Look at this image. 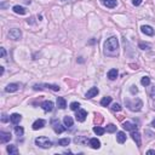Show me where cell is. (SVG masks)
I'll use <instances>...</instances> for the list:
<instances>
[{"instance_id": "29", "label": "cell", "mask_w": 155, "mask_h": 155, "mask_svg": "<svg viewBox=\"0 0 155 155\" xmlns=\"http://www.w3.org/2000/svg\"><path fill=\"white\" fill-rule=\"evenodd\" d=\"M105 131L109 132V133H113V132L116 131V126L114 125V124H109L107 126V128H105Z\"/></svg>"}, {"instance_id": "21", "label": "cell", "mask_w": 155, "mask_h": 155, "mask_svg": "<svg viewBox=\"0 0 155 155\" xmlns=\"http://www.w3.org/2000/svg\"><path fill=\"white\" fill-rule=\"evenodd\" d=\"M118 75H119V73H118L116 69H110L108 72V79L109 80H115L118 78Z\"/></svg>"}, {"instance_id": "16", "label": "cell", "mask_w": 155, "mask_h": 155, "mask_svg": "<svg viewBox=\"0 0 155 155\" xmlns=\"http://www.w3.org/2000/svg\"><path fill=\"white\" fill-rule=\"evenodd\" d=\"M18 88H20V85H18V84H9L7 86L5 87V91L6 92H16Z\"/></svg>"}, {"instance_id": "9", "label": "cell", "mask_w": 155, "mask_h": 155, "mask_svg": "<svg viewBox=\"0 0 155 155\" xmlns=\"http://www.w3.org/2000/svg\"><path fill=\"white\" fill-rule=\"evenodd\" d=\"M88 145L92 148V149H100L101 148V142L100 139L97 138H91L88 141Z\"/></svg>"}, {"instance_id": "15", "label": "cell", "mask_w": 155, "mask_h": 155, "mask_svg": "<svg viewBox=\"0 0 155 155\" xmlns=\"http://www.w3.org/2000/svg\"><path fill=\"white\" fill-rule=\"evenodd\" d=\"M44 126H45V120L38 119L36 121H34V124H33V130H39V128H43Z\"/></svg>"}, {"instance_id": "25", "label": "cell", "mask_w": 155, "mask_h": 155, "mask_svg": "<svg viewBox=\"0 0 155 155\" xmlns=\"http://www.w3.org/2000/svg\"><path fill=\"white\" fill-rule=\"evenodd\" d=\"M93 132H95L97 136H103L104 135V132H105V128H103V127H101V126H95L93 127Z\"/></svg>"}, {"instance_id": "42", "label": "cell", "mask_w": 155, "mask_h": 155, "mask_svg": "<svg viewBox=\"0 0 155 155\" xmlns=\"http://www.w3.org/2000/svg\"><path fill=\"white\" fill-rule=\"evenodd\" d=\"M147 154H148V155H154V154H155V150H148Z\"/></svg>"}, {"instance_id": "19", "label": "cell", "mask_w": 155, "mask_h": 155, "mask_svg": "<svg viewBox=\"0 0 155 155\" xmlns=\"http://www.w3.org/2000/svg\"><path fill=\"white\" fill-rule=\"evenodd\" d=\"M13 12H15V13H18V15H26V13H27V10L24 7H22V6H20V5H15V6H13Z\"/></svg>"}, {"instance_id": "35", "label": "cell", "mask_w": 155, "mask_h": 155, "mask_svg": "<svg viewBox=\"0 0 155 155\" xmlns=\"http://www.w3.org/2000/svg\"><path fill=\"white\" fill-rule=\"evenodd\" d=\"M111 110H113V111H120V110H121V107H120V104L114 103V104H113V107H111Z\"/></svg>"}, {"instance_id": "33", "label": "cell", "mask_w": 155, "mask_h": 155, "mask_svg": "<svg viewBox=\"0 0 155 155\" xmlns=\"http://www.w3.org/2000/svg\"><path fill=\"white\" fill-rule=\"evenodd\" d=\"M138 47H139V48H142V50H150V45L144 44V43H139Z\"/></svg>"}, {"instance_id": "2", "label": "cell", "mask_w": 155, "mask_h": 155, "mask_svg": "<svg viewBox=\"0 0 155 155\" xmlns=\"http://www.w3.org/2000/svg\"><path fill=\"white\" fill-rule=\"evenodd\" d=\"M35 144L43 149H48L52 145V142L47 137H38V138H35Z\"/></svg>"}, {"instance_id": "24", "label": "cell", "mask_w": 155, "mask_h": 155, "mask_svg": "<svg viewBox=\"0 0 155 155\" xmlns=\"http://www.w3.org/2000/svg\"><path fill=\"white\" fill-rule=\"evenodd\" d=\"M6 150H7V153H9L10 155H11V154H13V155H17V154H18V149H17L16 145H7Z\"/></svg>"}, {"instance_id": "8", "label": "cell", "mask_w": 155, "mask_h": 155, "mask_svg": "<svg viewBox=\"0 0 155 155\" xmlns=\"http://www.w3.org/2000/svg\"><path fill=\"white\" fill-rule=\"evenodd\" d=\"M123 127L126 130V131H136L137 128H138V126L137 125H135V124H132V123H128V121H126V123H124L123 124Z\"/></svg>"}, {"instance_id": "36", "label": "cell", "mask_w": 155, "mask_h": 155, "mask_svg": "<svg viewBox=\"0 0 155 155\" xmlns=\"http://www.w3.org/2000/svg\"><path fill=\"white\" fill-rule=\"evenodd\" d=\"M130 91H131L132 95H136V93L138 92V90H137V86H135V85H132L131 88H130Z\"/></svg>"}, {"instance_id": "12", "label": "cell", "mask_w": 155, "mask_h": 155, "mask_svg": "<svg viewBox=\"0 0 155 155\" xmlns=\"http://www.w3.org/2000/svg\"><path fill=\"white\" fill-rule=\"evenodd\" d=\"M101 1H102V4H103L104 6H107V7H109V9H114L116 6V4H118L116 0H101Z\"/></svg>"}, {"instance_id": "11", "label": "cell", "mask_w": 155, "mask_h": 155, "mask_svg": "<svg viewBox=\"0 0 155 155\" xmlns=\"http://www.w3.org/2000/svg\"><path fill=\"white\" fill-rule=\"evenodd\" d=\"M131 136H132V139H133L136 143H137V145H138V147H141L142 142H141V135H139V132L137 131V130H136V131H132Z\"/></svg>"}, {"instance_id": "37", "label": "cell", "mask_w": 155, "mask_h": 155, "mask_svg": "<svg viewBox=\"0 0 155 155\" xmlns=\"http://www.w3.org/2000/svg\"><path fill=\"white\" fill-rule=\"evenodd\" d=\"M142 1L143 0H132V4L135 5V6H138V5L142 4Z\"/></svg>"}, {"instance_id": "40", "label": "cell", "mask_w": 155, "mask_h": 155, "mask_svg": "<svg viewBox=\"0 0 155 155\" xmlns=\"http://www.w3.org/2000/svg\"><path fill=\"white\" fill-rule=\"evenodd\" d=\"M150 95H151V97H153V98L155 100V86L151 88V93H150Z\"/></svg>"}, {"instance_id": "26", "label": "cell", "mask_w": 155, "mask_h": 155, "mask_svg": "<svg viewBox=\"0 0 155 155\" xmlns=\"http://www.w3.org/2000/svg\"><path fill=\"white\" fill-rule=\"evenodd\" d=\"M110 103H111V97H109V96L103 97L102 101H101V105H102V107H108Z\"/></svg>"}, {"instance_id": "27", "label": "cell", "mask_w": 155, "mask_h": 155, "mask_svg": "<svg viewBox=\"0 0 155 155\" xmlns=\"http://www.w3.org/2000/svg\"><path fill=\"white\" fill-rule=\"evenodd\" d=\"M93 121H95L96 125H101V124L103 123V116L101 115V114H96L95 119H93Z\"/></svg>"}, {"instance_id": "23", "label": "cell", "mask_w": 155, "mask_h": 155, "mask_svg": "<svg viewBox=\"0 0 155 155\" xmlns=\"http://www.w3.org/2000/svg\"><path fill=\"white\" fill-rule=\"evenodd\" d=\"M63 123H64V125L67 126L68 128H70L73 126V119H72V116H64V119H63Z\"/></svg>"}, {"instance_id": "20", "label": "cell", "mask_w": 155, "mask_h": 155, "mask_svg": "<svg viewBox=\"0 0 155 155\" xmlns=\"http://www.w3.org/2000/svg\"><path fill=\"white\" fill-rule=\"evenodd\" d=\"M116 141L121 144L125 143V141H126V135H125V132H123V131L118 132V135H116Z\"/></svg>"}, {"instance_id": "28", "label": "cell", "mask_w": 155, "mask_h": 155, "mask_svg": "<svg viewBox=\"0 0 155 155\" xmlns=\"http://www.w3.org/2000/svg\"><path fill=\"white\" fill-rule=\"evenodd\" d=\"M69 143H70V139L69 138H62L58 141V145H62V147H66Z\"/></svg>"}, {"instance_id": "44", "label": "cell", "mask_w": 155, "mask_h": 155, "mask_svg": "<svg viewBox=\"0 0 155 155\" xmlns=\"http://www.w3.org/2000/svg\"><path fill=\"white\" fill-rule=\"evenodd\" d=\"M151 127H154V128H155V119L153 120V121H151Z\"/></svg>"}, {"instance_id": "10", "label": "cell", "mask_w": 155, "mask_h": 155, "mask_svg": "<svg viewBox=\"0 0 155 155\" xmlns=\"http://www.w3.org/2000/svg\"><path fill=\"white\" fill-rule=\"evenodd\" d=\"M98 92H100V90L97 87H91L86 92V98H93V97H96L98 95Z\"/></svg>"}, {"instance_id": "5", "label": "cell", "mask_w": 155, "mask_h": 155, "mask_svg": "<svg viewBox=\"0 0 155 155\" xmlns=\"http://www.w3.org/2000/svg\"><path fill=\"white\" fill-rule=\"evenodd\" d=\"M86 116H87V111L86 110H84V109H78V110H76V114H75L76 121L84 123V121L86 120Z\"/></svg>"}, {"instance_id": "7", "label": "cell", "mask_w": 155, "mask_h": 155, "mask_svg": "<svg viewBox=\"0 0 155 155\" xmlns=\"http://www.w3.org/2000/svg\"><path fill=\"white\" fill-rule=\"evenodd\" d=\"M12 138V136L10 132H4L1 131L0 132V142L1 143H6V142H10Z\"/></svg>"}, {"instance_id": "17", "label": "cell", "mask_w": 155, "mask_h": 155, "mask_svg": "<svg viewBox=\"0 0 155 155\" xmlns=\"http://www.w3.org/2000/svg\"><path fill=\"white\" fill-rule=\"evenodd\" d=\"M74 142L76 144H81V145H85V144L87 143V138L85 137V136H78L74 138Z\"/></svg>"}, {"instance_id": "32", "label": "cell", "mask_w": 155, "mask_h": 155, "mask_svg": "<svg viewBox=\"0 0 155 155\" xmlns=\"http://www.w3.org/2000/svg\"><path fill=\"white\" fill-rule=\"evenodd\" d=\"M141 84H142L143 86H148V85L150 84V78H148V76H144V78H142V80H141Z\"/></svg>"}, {"instance_id": "30", "label": "cell", "mask_w": 155, "mask_h": 155, "mask_svg": "<svg viewBox=\"0 0 155 155\" xmlns=\"http://www.w3.org/2000/svg\"><path fill=\"white\" fill-rule=\"evenodd\" d=\"M15 132H16L17 136H23L24 130H23L22 126H15Z\"/></svg>"}, {"instance_id": "34", "label": "cell", "mask_w": 155, "mask_h": 155, "mask_svg": "<svg viewBox=\"0 0 155 155\" xmlns=\"http://www.w3.org/2000/svg\"><path fill=\"white\" fill-rule=\"evenodd\" d=\"M80 108V104L78 103V102H73V103H70V109L72 110H78Z\"/></svg>"}, {"instance_id": "39", "label": "cell", "mask_w": 155, "mask_h": 155, "mask_svg": "<svg viewBox=\"0 0 155 155\" xmlns=\"http://www.w3.org/2000/svg\"><path fill=\"white\" fill-rule=\"evenodd\" d=\"M0 52H1V57H3V58H4L5 56H6V51H5V48H0Z\"/></svg>"}, {"instance_id": "38", "label": "cell", "mask_w": 155, "mask_h": 155, "mask_svg": "<svg viewBox=\"0 0 155 155\" xmlns=\"http://www.w3.org/2000/svg\"><path fill=\"white\" fill-rule=\"evenodd\" d=\"M1 121H3V123H7V121H9V118H7V115H6V114H3Z\"/></svg>"}, {"instance_id": "18", "label": "cell", "mask_w": 155, "mask_h": 155, "mask_svg": "<svg viewBox=\"0 0 155 155\" xmlns=\"http://www.w3.org/2000/svg\"><path fill=\"white\" fill-rule=\"evenodd\" d=\"M10 120H11V123H12V124L17 125V124H20V121L22 120V116H21L20 114L15 113V114H12V115L10 116Z\"/></svg>"}, {"instance_id": "3", "label": "cell", "mask_w": 155, "mask_h": 155, "mask_svg": "<svg viewBox=\"0 0 155 155\" xmlns=\"http://www.w3.org/2000/svg\"><path fill=\"white\" fill-rule=\"evenodd\" d=\"M125 103L132 111H139L141 108L143 107V103L141 100H136V102H130L128 100H125Z\"/></svg>"}, {"instance_id": "6", "label": "cell", "mask_w": 155, "mask_h": 155, "mask_svg": "<svg viewBox=\"0 0 155 155\" xmlns=\"http://www.w3.org/2000/svg\"><path fill=\"white\" fill-rule=\"evenodd\" d=\"M9 36L13 40H20L21 36H22V33H21L20 29L13 28V29H10V30H9Z\"/></svg>"}, {"instance_id": "31", "label": "cell", "mask_w": 155, "mask_h": 155, "mask_svg": "<svg viewBox=\"0 0 155 155\" xmlns=\"http://www.w3.org/2000/svg\"><path fill=\"white\" fill-rule=\"evenodd\" d=\"M44 86L50 88V90H52V91H60V86H58V85H50V84H46Z\"/></svg>"}, {"instance_id": "41", "label": "cell", "mask_w": 155, "mask_h": 155, "mask_svg": "<svg viewBox=\"0 0 155 155\" xmlns=\"http://www.w3.org/2000/svg\"><path fill=\"white\" fill-rule=\"evenodd\" d=\"M130 67H131L132 69H138V66H137V64H130Z\"/></svg>"}, {"instance_id": "22", "label": "cell", "mask_w": 155, "mask_h": 155, "mask_svg": "<svg viewBox=\"0 0 155 155\" xmlns=\"http://www.w3.org/2000/svg\"><path fill=\"white\" fill-rule=\"evenodd\" d=\"M57 105L61 108V109H66L67 108V102L63 97H57Z\"/></svg>"}, {"instance_id": "13", "label": "cell", "mask_w": 155, "mask_h": 155, "mask_svg": "<svg viewBox=\"0 0 155 155\" xmlns=\"http://www.w3.org/2000/svg\"><path fill=\"white\" fill-rule=\"evenodd\" d=\"M41 107H43V109H44L45 111H52V109H53V103H52L51 101H45V102H43Z\"/></svg>"}, {"instance_id": "1", "label": "cell", "mask_w": 155, "mask_h": 155, "mask_svg": "<svg viewBox=\"0 0 155 155\" xmlns=\"http://www.w3.org/2000/svg\"><path fill=\"white\" fill-rule=\"evenodd\" d=\"M118 48H119V41L115 36H111L104 43V53L107 56H115L118 55Z\"/></svg>"}, {"instance_id": "45", "label": "cell", "mask_w": 155, "mask_h": 155, "mask_svg": "<svg viewBox=\"0 0 155 155\" xmlns=\"http://www.w3.org/2000/svg\"><path fill=\"white\" fill-rule=\"evenodd\" d=\"M118 119H119V120H123V119H124V115H120Z\"/></svg>"}, {"instance_id": "4", "label": "cell", "mask_w": 155, "mask_h": 155, "mask_svg": "<svg viewBox=\"0 0 155 155\" xmlns=\"http://www.w3.org/2000/svg\"><path fill=\"white\" fill-rule=\"evenodd\" d=\"M51 124H52V127H53V130H55L56 133H63V132L66 131V127L61 125L60 120L53 119V120L51 121Z\"/></svg>"}, {"instance_id": "14", "label": "cell", "mask_w": 155, "mask_h": 155, "mask_svg": "<svg viewBox=\"0 0 155 155\" xmlns=\"http://www.w3.org/2000/svg\"><path fill=\"white\" fill-rule=\"evenodd\" d=\"M142 32L145 34V35H149V36H151V35H154V29L150 27V26H142Z\"/></svg>"}, {"instance_id": "43", "label": "cell", "mask_w": 155, "mask_h": 155, "mask_svg": "<svg viewBox=\"0 0 155 155\" xmlns=\"http://www.w3.org/2000/svg\"><path fill=\"white\" fill-rule=\"evenodd\" d=\"M0 74H1V75L4 74V67H0Z\"/></svg>"}]
</instances>
